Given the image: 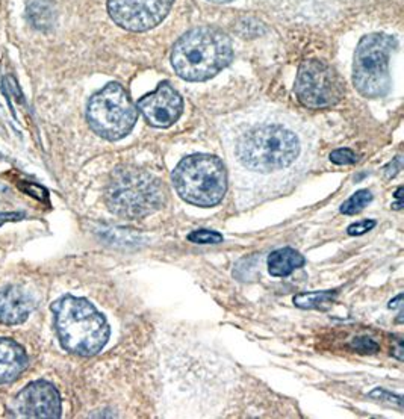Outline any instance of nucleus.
<instances>
[{
    "label": "nucleus",
    "instance_id": "f257e3e1",
    "mask_svg": "<svg viewBox=\"0 0 404 419\" xmlns=\"http://www.w3.org/2000/svg\"><path fill=\"white\" fill-rule=\"evenodd\" d=\"M233 49L230 38L216 28L191 29L179 38L172 52V64L185 81L201 82L219 74L230 64Z\"/></svg>",
    "mask_w": 404,
    "mask_h": 419
},
{
    "label": "nucleus",
    "instance_id": "f03ea898",
    "mask_svg": "<svg viewBox=\"0 0 404 419\" xmlns=\"http://www.w3.org/2000/svg\"><path fill=\"white\" fill-rule=\"evenodd\" d=\"M61 345L67 351L90 358L106 345L111 335L106 318L87 298L65 296L52 306Z\"/></svg>",
    "mask_w": 404,
    "mask_h": 419
},
{
    "label": "nucleus",
    "instance_id": "7ed1b4c3",
    "mask_svg": "<svg viewBox=\"0 0 404 419\" xmlns=\"http://www.w3.org/2000/svg\"><path fill=\"white\" fill-rule=\"evenodd\" d=\"M236 153L245 168L273 173L294 164L300 153V143L291 130L279 124H263L241 138Z\"/></svg>",
    "mask_w": 404,
    "mask_h": 419
},
{
    "label": "nucleus",
    "instance_id": "20e7f679",
    "mask_svg": "<svg viewBox=\"0 0 404 419\" xmlns=\"http://www.w3.org/2000/svg\"><path fill=\"white\" fill-rule=\"evenodd\" d=\"M173 182L186 203L200 207L219 205L228 191L226 168L211 154H192L182 159L173 172Z\"/></svg>",
    "mask_w": 404,
    "mask_h": 419
},
{
    "label": "nucleus",
    "instance_id": "39448f33",
    "mask_svg": "<svg viewBox=\"0 0 404 419\" xmlns=\"http://www.w3.org/2000/svg\"><path fill=\"white\" fill-rule=\"evenodd\" d=\"M165 188L156 177L141 170H120L110 182L106 205L124 218H143L164 205Z\"/></svg>",
    "mask_w": 404,
    "mask_h": 419
},
{
    "label": "nucleus",
    "instance_id": "423d86ee",
    "mask_svg": "<svg viewBox=\"0 0 404 419\" xmlns=\"http://www.w3.org/2000/svg\"><path fill=\"white\" fill-rule=\"evenodd\" d=\"M397 45L392 37L371 34L357 45L353 62V82L363 97H383L391 87L390 58Z\"/></svg>",
    "mask_w": 404,
    "mask_h": 419
},
{
    "label": "nucleus",
    "instance_id": "0eeeda50",
    "mask_svg": "<svg viewBox=\"0 0 404 419\" xmlns=\"http://www.w3.org/2000/svg\"><path fill=\"white\" fill-rule=\"evenodd\" d=\"M137 108L120 83L111 82L91 97L87 110L90 127L108 141H119L134 129Z\"/></svg>",
    "mask_w": 404,
    "mask_h": 419
},
{
    "label": "nucleus",
    "instance_id": "6e6552de",
    "mask_svg": "<svg viewBox=\"0 0 404 419\" xmlns=\"http://www.w3.org/2000/svg\"><path fill=\"white\" fill-rule=\"evenodd\" d=\"M344 91L343 79L327 62L309 59L300 65L295 79V94L301 105L312 110L330 108L343 99Z\"/></svg>",
    "mask_w": 404,
    "mask_h": 419
},
{
    "label": "nucleus",
    "instance_id": "1a4fd4ad",
    "mask_svg": "<svg viewBox=\"0 0 404 419\" xmlns=\"http://www.w3.org/2000/svg\"><path fill=\"white\" fill-rule=\"evenodd\" d=\"M174 0H108V12L117 25L144 32L167 17Z\"/></svg>",
    "mask_w": 404,
    "mask_h": 419
},
{
    "label": "nucleus",
    "instance_id": "9d476101",
    "mask_svg": "<svg viewBox=\"0 0 404 419\" xmlns=\"http://www.w3.org/2000/svg\"><path fill=\"white\" fill-rule=\"evenodd\" d=\"M14 409L20 416L57 419L62 413L61 395L52 383L38 380L19 392L14 400Z\"/></svg>",
    "mask_w": 404,
    "mask_h": 419
},
{
    "label": "nucleus",
    "instance_id": "9b49d317",
    "mask_svg": "<svg viewBox=\"0 0 404 419\" xmlns=\"http://www.w3.org/2000/svg\"><path fill=\"white\" fill-rule=\"evenodd\" d=\"M137 108L152 126L168 127L181 117L183 100L172 85L164 82L150 94L139 99Z\"/></svg>",
    "mask_w": 404,
    "mask_h": 419
},
{
    "label": "nucleus",
    "instance_id": "f8f14e48",
    "mask_svg": "<svg viewBox=\"0 0 404 419\" xmlns=\"http://www.w3.org/2000/svg\"><path fill=\"white\" fill-rule=\"evenodd\" d=\"M34 309V300L26 291L10 286L0 291V324L15 325L25 323Z\"/></svg>",
    "mask_w": 404,
    "mask_h": 419
},
{
    "label": "nucleus",
    "instance_id": "ddd939ff",
    "mask_svg": "<svg viewBox=\"0 0 404 419\" xmlns=\"http://www.w3.org/2000/svg\"><path fill=\"white\" fill-rule=\"evenodd\" d=\"M28 368V354L19 343L0 338V385L17 380Z\"/></svg>",
    "mask_w": 404,
    "mask_h": 419
},
{
    "label": "nucleus",
    "instance_id": "4468645a",
    "mask_svg": "<svg viewBox=\"0 0 404 419\" xmlns=\"http://www.w3.org/2000/svg\"><path fill=\"white\" fill-rule=\"evenodd\" d=\"M305 265V258L294 248H281L270 254L268 258V271L274 277H286L292 271Z\"/></svg>",
    "mask_w": 404,
    "mask_h": 419
},
{
    "label": "nucleus",
    "instance_id": "2eb2a0df",
    "mask_svg": "<svg viewBox=\"0 0 404 419\" xmlns=\"http://www.w3.org/2000/svg\"><path fill=\"white\" fill-rule=\"evenodd\" d=\"M28 19L37 29H48L55 21V12L49 2L35 0L28 6Z\"/></svg>",
    "mask_w": 404,
    "mask_h": 419
},
{
    "label": "nucleus",
    "instance_id": "dca6fc26",
    "mask_svg": "<svg viewBox=\"0 0 404 419\" xmlns=\"http://www.w3.org/2000/svg\"><path fill=\"white\" fill-rule=\"evenodd\" d=\"M338 296V291H316L299 294L294 297V305L301 309H325Z\"/></svg>",
    "mask_w": 404,
    "mask_h": 419
},
{
    "label": "nucleus",
    "instance_id": "f3484780",
    "mask_svg": "<svg viewBox=\"0 0 404 419\" xmlns=\"http://www.w3.org/2000/svg\"><path fill=\"white\" fill-rule=\"evenodd\" d=\"M372 200V194L368 190H362L353 194L347 201H344V205L341 206V212L344 215H356L361 211H363L365 206H368L370 201Z\"/></svg>",
    "mask_w": 404,
    "mask_h": 419
},
{
    "label": "nucleus",
    "instance_id": "a211bd4d",
    "mask_svg": "<svg viewBox=\"0 0 404 419\" xmlns=\"http://www.w3.org/2000/svg\"><path fill=\"white\" fill-rule=\"evenodd\" d=\"M188 239L191 243L196 244H220L223 243V235L215 230H194L188 235Z\"/></svg>",
    "mask_w": 404,
    "mask_h": 419
},
{
    "label": "nucleus",
    "instance_id": "6ab92c4d",
    "mask_svg": "<svg viewBox=\"0 0 404 419\" xmlns=\"http://www.w3.org/2000/svg\"><path fill=\"white\" fill-rule=\"evenodd\" d=\"M350 347H352L353 350L363 353V354H374L380 350V345L371 338H354L352 340V344H350Z\"/></svg>",
    "mask_w": 404,
    "mask_h": 419
},
{
    "label": "nucleus",
    "instance_id": "aec40b11",
    "mask_svg": "<svg viewBox=\"0 0 404 419\" xmlns=\"http://www.w3.org/2000/svg\"><path fill=\"white\" fill-rule=\"evenodd\" d=\"M330 161L336 165H350L357 161L356 153L350 149H338L330 153Z\"/></svg>",
    "mask_w": 404,
    "mask_h": 419
},
{
    "label": "nucleus",
    "instance_id": "412c9836",
    "mask_svg": "<svg viewBox=\"0 0 404 419\" xmlns=\"http://www.w3.org/2000/svg\"><path fill=\"white\" fill-rule=\"evenodd\" d=\"M374 226H376L374 220H363V221L352 224V226L347 229V234L352 236H361L363 234H367V232H370Z\"/></svg>",
    "mask_w": 404,
    "mask_h": 419
},
{
    "label": "nucleus",
    "instance_id": "4be33fe9",
    "mask_svg": "<svg viewBox=\"0 0 404 419\" xmlns=\"http://www.w3.org/2000/svg\"><path fill=\"white\" fill-rule=\"evenodd\" d=\"M21 190H25L28 194H30V196L38 198V200H41V201L48 200V191H46L43 186H40V185L25 183V185H21Z\"/></svg>",
    "mask_w": 404,
    "mask_h": 419
},
{
    "label": "nucleus",
    "instance_id": "5701e85b",
    "mask_svg": "<svg viewBox=\"0 0 404 419\" xmlns=\"http://www.w3.org/2000/svg\"><path fill=\"white\" fill-rule=\"evenodd\" d=\"M370 397H378V398H386L387 401L391 402H395V405L401 407V397H395V395H391L387 394L386 391H382V389H376L374 392L370 394Z\"/></svg>",
    "mask_w": 404,
    "mask_h": 419
},
{
    "label": "nucleus",
    "instance_id": "b1692460",
    "mask_svg": "<svg viewBox=\"0 0 404 419\" xmlns=\"http://www.w3.org/2000/svg\"><path fill=\"white\" fill-rule=\"evenodd\" d=\"M23 218H25V214L23 212H3V214H0V227H2L5 223L20 221Z\"/></svg>",
    "mask_w": 404,
    "mask_h": 419
},
{
    "label": "nucleus",
    "instance_id": "393cba45",
    "mask_svg": "<svg viewBox=\"0 0 404 419\" xmlns=\"http://www.w3.org/2000/svg\"><path fill=\"white\" fill-rule=\"evenodd\" d=\"M401 170V156H397L394 159V162H391L390 165L385 168L386 172V177H394Z\"/></svg>",
    "mask_w": 404,
    "mask_h": 419
},
{
    "label": "nucleus",
    "instance_id": "a878e982",
    "mask_svg": "<svg viewBox=\"0 0 404 419\" xmlns=\"http://www.w3.org/2000/svg\"><path fill=\"white\" fill-rule=\"evenodd\" d=\"M392 354L397 358L398 360H403V345H401V339L397 340V347L392 350Z\"/></svg>",
    "mask_w": 404,
    "mask_h": 419
},
{
    "label": "nucleus",
    "instance_id": "bb28decb",
    "mask_svg": "<svg viewBox=\"0 0 404 419\" xmlns=\"http://www.w3.org/2000/svg\"><path fill=\"white\" fill-rule=\"evenodd\" d=\"M401 300H403V294H400V296L395 298V300H392L391 303H390V307L391 309H397V307H400L401 306Z\"/></svg>",
    "mask_w": 404,
    "mask_h": 419
},
{
    "label": "nucleus",
    "instance_id": "cd10ccee",
    "mask_svg": "<svg viewBox=\"0 0 404 419\" xmlns=\"http://www.w3.org/2000/svg\"><path fill=\"white\" fill-rule=\"evenodd\" d=\"M209 2H215V3H228V2H232V0H209Z\"/></svg>",
    "mask_w": 404,
    "mask_h": 419
},
{
    "label": "nucleus",
    "instance_id": "c85d7f7f",
    "mask_svg": "<svg viewBox=\"0 0 404 419\" xmlns=\"http://www.w3.org/2000/svg\"><path fill=\"white\" fill-rule=\"evenodd\" d=\"M0 158H2V154H0Z\"/></svg>",
    "mask_w": 404,
    "mask_h": 419
}]
</instances>
